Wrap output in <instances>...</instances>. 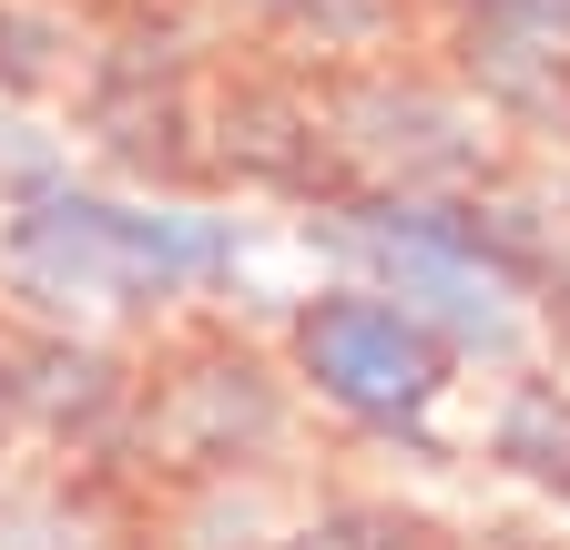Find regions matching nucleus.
<instances>
[{
	"mask_svg": "<svg viewBox=\"0 0 570 550\" xmlns=\"http://www.w3.org/2000/svg\"><path fill=\"white\" fill-rule=\"evenodd\" d=\"M265 225L225 194H132L71 174L0 215V316L61 336H164L225 316Z\"/></svg>",
	"mask_w": 570,
	"mask_h": 550,
	"instance_id": "f257e3e1",
	"label": "nucleus"
},
{
	"mask_svg": "<svg viewBox=\"0 0 570 550\" xmlns=\"http://www.w3.org/2000/svg\"><path fill=\"white\" fill-rule=\"evenodd\" d=\"M296 235L306 255H326V275H356L387 306H407L469 377H510L540 357L530 286L479 194H326L316 215H296Z\"/></svg>",
	"mask_w": 570,
	"mask_h": 550,
	"instance_id": "f03ea898",
	"label": "nucleus"
},
{
	"mask_svg": "<svg viewBox=\"0 0 570 550\" xmlns=\"http://www.w3.org/2000/svg\"><path fill=\"white\" fill-rule=\"evenodd\" d=\"M275 367L306 397V419H336L346 439H367L397 469H449V397H459V357L428 336L407 306H387L356 275H316L275 306Z\"/></svg>",
	"mask_w": 570,
	"mask_h": 550,
	"instance_id": "7ed1b4c3",
	"label": "nucleus"
},
{
	"mask_svg": "<svg viewBox=\"0 0 570 550\" xmlns=\"http://www.w3.org/2000/svg\"><path fill=\"white\" fill-rule=\"evenodd\" d=\"M132 479H174V490H214V479H296L306 459V397L285 387L265 336H235V316H184L132 357Z\"/></svg>",
	"mask_w": 570,
	"mask_h": 550,
	"instance_id": "20e7f679",
	"label": "nucleus"
},
{
	"mask_svg": "<svg viewBox=\"0 0 570 550\" xmlns=\"http://www.w3.org/2000/svg\"><path fill=\"white\" fill-rule=\"evenodd\" d=\"M316 112H326V154H336L346 194H479L510 164L499 122L428 51H387V61H356V72H326Z\"/></svg>",
	"mask_w": 570,
	"mask_h": 550,
	"instance_id": "39448f33",
	"label": "nucleus"
},
{
	"mask_svg": "<svg viewBox=\"0 0 570 550\" xmlns=\"http://www.w3.org/2000/svg\"><path fill=\"white\" fill-rule=\"evenodd\" d=\"M428 61L510 154L570 164V0H428Z\"/></svg>",
	"mask_w": 570,
	"mask_h": 550,
	"instance_id": "423d86ee",
	"label": "nucleus"
},
{
	"mask_svg": "<svg viewBox=\"0 0 570 550\" xmlns=\"http://www.w3.org/2000/svg\"><path fill=\"white\" fill-rule=\"evenodd\" d=\"M204 194H225V204H285V215H316L326 194H346L306 72L245 51V61H225V72L204 82Z\"/></svg>",
	"mask_w": 570,
	"mask_h": 550,
	"instance_id": "0eeeda50",
	"label": "nucleus"
},
{
	"mask_svg": "<svg viewBox=\"0 0 570 550\" xmlns=\"http://www.w3.org/2000/svg\"><path fill=\"white\" fill-rule=\"evenodd\" d=\"M132 397H142V367L122 336L21 326V449L41 439L61 469L132 490Z\"/></svg>",
	"mask_w": 570,
	"mask_h": 550,
	"instance_id": "6e6552de",
	"label": "nucleus"
},
{
	"mask_svg": "<svg viewBox=\"0 0 570 550\" xmlns=\"http://www.w3.org/2000/svg\"><path fill=\"white\" fill-rule=\"evenodd\" d=\"M225 31L255 41V61H285V72H356V61L387 51H428V0H214Z\"/></svg>",
	"mask_w": 570,
	"mask_h": 550,
	"instance_id": "1a4fd4ad",
	"label": "nucleus"
},
{
	"mask_svg": "<svg viewBox=\"0 0 570 550\" xmlns=\"http://www.w3.org/2000/svg\"><path fill=\"white\" fill-rule=\"evenodd\" d=\"M479 459L570 520V377L540 367V357L510 367L489 387V407H479Z\"/></svg>",
	"mask_w": 570,
	"mask_h": 550,
	"instance_id": "9d476101",
	"label": "nucleus"
},
{
	"mask_svg": "<svg viewBox=\"0 0 570 550\" xmlns=\"http://www.w3.org/2000/svg\"><path fill=\"white\" fill-rule=\"evenodd\" d=\"M82 0H0V102H51L82 72Z\"/></svg>",
	"mask_w": 570,
	"mask_h": 550,
	"instance_id": "9b49d317",
	"label": "nucleus"
},
{
	"mask_svg": "<svg viewBox=\"0 0 570 550\" xmlns=\"http://www.w3.org/2000/svg\"><path fill=\"white\" fill-rule=\"evenodd\" d=\"M255 550H449V530L417 520L407 500H356V490H336L316 510H275V530Z\"/></svg>",
	"mask_w": 570,
	"mask_h": 550,
	"instance_id": "f8f14e48",
	"label": "nucleus"
},
{
	"mask_svg": "<svg viewBox=\"0 0 570 550\" xmlns=\"http://www.w3.org/2000/svg\"><path fill=\"white\" fill-rule=\"evenodd\" d=\"M71 174H82L71 132L51 112H31V102H0V215L31 204V194H51V184H71Z\"/></svg>",
	"mask_w": 570,
	"mask_h": 550,
	"instance_id": "ddd939ff",
	"label": "nucleus"
},
{
	"mask_svg": "<svg viewBox=\"0 0 570 550\" xmlns=\"http://www.w3.org/2000/svg\"><path fill=\"white\" fill-rule=\"evenodd\" d=\"M0 459H21V326L0 316Z\"/></svg>",
	"mask_w": 570,
	"mask_h": 550,
	"instance_id": "4468645a",
	"label": "nucleus"
},
{
	"mask_svg": "<svg viewBox=\"0 0 570 550\" xmlns=\"http://www.w3.org/2000/svg\"><path fill=\"white\" fill-rule=\"evenodd\" d=\"M449 550H550L530 520H479V530H449Z\"/></svg>",
	"mask_w": 570,
	"mask_h": 550,
	"instance_id": "2eb2a0df",
	"label": "nucleus"
}]
</instances>
